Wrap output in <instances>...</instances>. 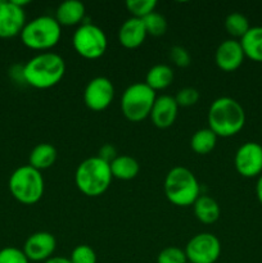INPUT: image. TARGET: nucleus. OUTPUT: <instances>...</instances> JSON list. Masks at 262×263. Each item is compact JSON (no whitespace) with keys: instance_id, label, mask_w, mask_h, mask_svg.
Segmentation results:
<instances>
[{"instance_id":"1","label":"nucleus","mask_w":262,"mask_h":263,"mask_svg":"<svg viewBox=\"0 0 262 263\" xmlns=\"http://www.w3.org/2000/svg\"><path fill=\"white\" fill-rule=\"evenodd\" d=\"M23 81L35 89H49L63 79L66 63L57 53H40L23 66Z\"/></svg>"},{"instance_id":"2","label":"nucleus","mask_w":262,"mask_h":263,"mask_svg":"<svg viewBox=\"0 0 262 263\" xmlns=\"http://www.w3.org/2000/svg\"><path fill=\"white\" fill-rule=\"evenodd\" d=\"M246 123V112L239 102L230 97L213 100L208 109V128L220 138L236 135Z\"/></svg>"},{"instance_id":"3","label":"nucleus","mask_w":262,"mask_h":263,"mask_svg":"<svg viewBox=\"0 0 262 263\" xmlns=\"http://www.w3.org/2000/svg\"><path fill=\"white\" fill-rule=\"evenodd\" d=\"M110 167L99 157H90L79 164L74 174L77 189L86 197H100L104 194L112 182Z\"/></svg>"},{"instance_id":"4","label":"nucleus","mask_w":262,"mask_h":263,"mask_svg":"<svg viewBox=\"0 0 262 263\" xmlns=\"http://www.w3.org/2000/svg\"><path fill=\"white\" fill-rule=\"evenodd\" d=\"M164 194L174 205L189 207L200 195L199 182L190 170L174 167L164 179Z\"/></svg>"},{"instance_id":"5","label":"nucleus","mask_w":262,"mask_h":263,"mask_svg":"<svg viewBox=\"0 0 262 263\" xmlns=\"http://www.w3.org/2000/svg\"><path fill=\"white\" fill-rule=\"evenodd\" d=\"M20 36L23 45L27 48L33 50H49L61 40L62 28L55 17L40 15L26 23Z\"/></svg>"},{"instance_id":"6","label":"nucleus","mask_w":262,"mask_h":263,"mask_svg":"<svg viewBox=\"0 0 262 263\" xmlns=\"http://www.w3.org/2000/svg\"><path fill=\"white\" fill-rule=\"evenodd\" d=\"M8 186L15 200L22 204H35L44 194L43 175L30 164L21 166L10 175Z\"/></svg>"},{"instance_id":"7","label":"nucleus","mask_w":262,"mask_h":263,"mask_svg":"<svg viewBox=\"0 0 262 263\" xmlns=\"http://www.w3.org/2000/svg\"><path fill=\"white\" fill-rule=\"evenodd\" d=\"M156 99V91L145 82H135L123 91L121 98V110L128 121L140 122L151 116Z\"/></svg>"},{"instance_id":"8","label":"nucleus","mask_w":262,"mask_h":263,"mask_svg":"<svg viewBox=\"0 0 262 263\" xmlns=\"http://www.w3.org/2000/svg\"><path fill=\"white\" fill-rule=\"evenodd\" d=\"M72 44L79 55L86 59H98L105 53L108 46L104 31L92 23H82L74 31Z\"/></svg>"},{"instance_id":"9","label":"nucleus","mask_w":262,"mask_h":263,"mask_svg":"<svg viewBox=\"0 0 262 263\" xmlns=\"http://www.w3.org/2000/svg\"><path fill=\"white\" fill-rule=\"evenodd\" d=\"M184 252L189 263H215L221 254V244L213 234L200 233L188 241Z\"/></svg>"},{"instance_id":"10","label":"nucleus","mask_w":262,"mask_h":263,"mask_svg":"<svg viewBox=\"0 0 262 263\" xmlns=\"http://www.w3.org/2000/svg\"><path fill=\"white\" fill-rule=\"evenodd\" d=\"M115 98V86L107 77H95L90 80L84 91V103L89 109L102 112L107 109Z\"/></svg>"},{"instance_id":"11","label":"nucleus","mask_w":262,"mask_h":263,"mask_svg":"<svg viewBox=\"0 0 262 263\" xmlns=\"http://www.w3.org/2000/svg\"><path fill=\"white\" fill-rule=\"evenodd\" d=\"M234 164L243 177H256L262 174V145L248 141L239 146L234 157Z\"/></svg>"},{"instance_id":"12","label":"nucleus","mask_w":262,"mask_h":263,"mask_svg":"<svg viewBox=\"0 0 262 263\" xmlns=\"http://www.w3.org/2000/svg\"><path fill=\"white\" fill-rule=\"evenodd\" d=\"M26 25V14L14 0L0 2V37L9 39L21 35Z\"/></svg>"},{"instance_id":"13","label":"nucleus","mask_w":262,"mask_h":263,"mask_svg":"<svg viewBox=\"0 0 262 263\" xmlns=\"http://www.w3.org/2000/svg\"><path fill=\"white\" fill-rule=\"evenodd\" d=\"M57 240L54 235L46 231H39L27 238L23 246V253L27 257L28 261L45 262L50 257H53L55 251Z\"/></svg>"},{"instance_id":"14","label":"nucleus","mask_w":262,"mask_h":263,"mask_svg":"<svg viewBox=\"0 0 262 263\" xmlns=\"http://www.w3.org/2000/svg\"><path fill=\"white\" fill-rule=\"evenodd\" d=\"M244 51L240 41L229 39L218 45L215 53L216 64L223 72H233L241 66L244 61Z\"/></svg>"},{"instance_id":"15","label":"nucleus","mask_w":262,"mask_h":263,"mask_svg":"<svg viewBox=\"0 0 262 263\" xmlns=\"http://www.w3.org/2000/svg\"><path fill=\"white\" fill-rule=\"evenodd\" d=\"M177 112H179V105L175 98L170 95H162L157 98L154 102L149 117L152 118V122L156 127L169 128L175 123Z\"/></svg>"},{"instance_id":"16","label":"nucleus","mask_w":262,"mask_h":263,"mask_svg":"<svg viewBox=\"0 0 262 263\" xmlns=\"http://www.w3.org/2000/svg\"><path fill=\"white\" fill-rule=\"evenodd\" d=\"M146 30L143 20L128 18L121 25L118 30V41L126 49H136L144 43L146 37Z\"/></svg>"},{"instance_id":"17","label":"nucleus","mask_w":262,"mask_h":263,"mask_svg":"<svg viewBox=\"0 0 262 263\" xmlns=\"http://www.w3.org/2000/svg\"><path fill=\"white\" fill-rule=\"evenodd\" d=\"M85 5L79 0H66L57 8L55 20L61 26H76L84 21Z\"/></svg>"},{"instance_id":"18","label":"nucleus","mask_w":262,"mask_h":263,"mask_svg":"<svg viewBox=\"0 0 262 263\" xmlns=\"http://www.w3.org/2000/svg\"><path fill=\"white\" fill-rule=\"evenodd\" d=\"M193 210H194L195 217L205 225L216 222L221 213L218 203L208 195H199L193 204Z\"/></svg>"},{"instance_id":"19","label":"nucleus","mask_w":262,"mask_h":263,"mask_svg":"<svg viewBox=\"0 0 262 263\" xmlns=\"http://www.w3.org/2000/svg\"><path fill=\"white\" fill-rule=\"evenodd\" d=\"M57 157H58V152H57L55 146L48 143H43L36 145L31 151L28 162H30L31 167L41 171V170H46L53 166L57 161Z\"/></svg>"},{"instance_id":"20","label":"nucleus","mask_w":262,"mask_h":263,"mask_svg":"<svg viewBox=\"0 0 262 263\" xmlns=\"http://www.w3.org/2000/svg\"><path fill=\"white\" fill-rule=\"evenodd\" d=\"M244 55L254 62H262V26H254L240 39Z\"/></svg>"},{"instance_id":"21","label":"nucleus","mask_w":262,"mask_h":263,"mask_svg":"<svg viewBox=\"0 0 262 263\" xmlns=\"http://www.w3.org/2000/svg\"><path fill=\"white\" fill-rule=\"evenodd\" d=\"M110 174L115 179L123 180H133L138 176L139 171H140V166H139L138 161L130 156H118L112 163L109 164Z\"/></svg>"},{"instance_id":"22","label":"nucleus","mask_w":262,"mask_h":263,"mask_svg":"<svg viewBox=\"0 0 262 263\" xmlns=\"http://www.w3.org/2000/svg\"><path fill=\"white\" fill-rule=\"evenodd\" d=\"M174 81V71L167 64H156L148 71L145 84L154 91L164 90Z\"/></svg>"},{"instance_id":"23","label":"nucleus","mask_w":262,"mask_h":263,"mask_svg":"<svg viewBox=\"0 0 262 263\" xmlns=\"http://www.w3.org/2000/svg\"><path fill=\"white\" fill-rule=\"evenodd\" d=\"M216 143H217V136L211 128H200L192 136L190 146L194 153L205 156L215 149Z\"/></svg>"},{"instance_id":"24","label":"nucleus","mask_w":262,"mask_h":263,"mask_svg":"<svg viewBox=\"0 0 262 263\" xmlns=\"http://www.w3.org/2000/svg\"><path fill=\"white\" fill-rule=\"evenodd\" d=\"M223 25H225V28L229 35L233 36L234 39H241L251 28L248 18L244 14H241V13H230L225 18Z\"/></svg>"},{"instance_id":"25","label":"nucleus","mask_w":262,"mask_h":263,"mask_svg":"<svg viewBox=\"0 0 262 263\" xmlns=\"http://www.w3.org/2000/svg\"><path fill=\"white\" fill-rule=\"evenodd\" d=\"M144 26H145V30L148 35L152 36H162L166 33L167 31V21L166 18L163 17L159 13L153 12L149 15H146L145 18H143Z\"/></svg>"},{"instance_id":"26","label":"nucleus","mask_w":262,"mask_h":263,"mask_svg":"<svg viewBox=\"0 0 262 263\" xmlns=\"http://www.w3.org/2000/svg\"><path fill=\"white\" fill-rule=\"evenodd\" d=\"M157 7L156 0H127L126 8L133 14L134 18L143 20L146 15L154 12Z\"/></svg>"},{"instance_id":"27","label":"nucleus","mask_w":262,"mask_h":263,"mask_svg":"<svg viewBox=\"0 0 262 263\" xmlns=\"http://www.w3.org/2000/svg\"><path fill=\"white\" fill-rule=\"evenodd\" d=\"M157 263H188L185 252L179 247H167L159 252Z\"/></svg>"},{"instance_id":"28","label":"nucleus","mask_w":262,"mask_h":263,"mask_svg":"<svg viewBox=\"0 0 262 263\" xmlns=\"http://www.w3.org/2000/svg\"><path fill=\"white\" fill-rule=\"evenodd\" d=\"M69 261L72 263H97V254L91 247L81 244L72 251Z\"/></svg>"},{"instance_id":"29","label":"nucleus","mask_w":262,"mask_h":263,"mask_svg":"<svg viewBox=\"0 0 262 263\" xmlns=\"http://www.w3.org/2000/svg\"><path fill=\"white\" fill-rule=\"evenodd\" d=\"M175 100L179 107H192L199 100V91L194 87H184L177 91Z\"/></svg>"},{"instance_id":"30","label":"nucleus","mask_w":262,"mask_h":263,"mask_svg":"<svg viewBox=\"0 0 262 263\" xmlns=\"http://www.w3.org/2000/svg\"><path fill=\"white\" fill-rule=\"evenodd\" d=\"M0 263H28V259L21 249L7 247L0 251Z\"/></svg>"},{"instance_id":"31","label":"nucleus","mask_w":262,"mask_h":263,"mask_svg":"<svg viewBox=\"0 0 262 263\" xmlns=\"http://www.w3.org/2000/svg\"><path fill=\"white\" fill-rule=\"evenodd\" d=\"M170 59H171L175 66L181 67V68L188 67L190 64V62H192V57H190L189 51L179 45L172 46L170 49Z\"/></svg>"},{"instance_id":"32","label":"nucleus","mask_w":262,"mask_h":263,"mask_svg":"<svg viewBox=\"0 0 262 263\" xmlns=\"http://www.w3.org/2000/svg\"><path fill=\"white\" fill-rule=\"evenodd\" d=\"M97 157H99L102 161L107 162L108 164H110L116 158H117L118 154H117V151H116V148L112 145V144H104V145L99 149V153H98Z\"/></svg>"},{"instance_id":"33","label":"nucleus","mask_w":262,"mask_h":263,"mask_svg":"<svg viewBox=\"0 0 262 263\" xmlns=\"http://www.w3.org/2000/svg\"><path fill=\"white\" fill-rule=\"evenodd\" d=\"M44 263H72L67 257H50Z\"/></svg>"},{"instance_id":"34","label":"nucleus","mask_w":262,"mask_h":263,"mask_svg":"<svg viewBox=\"0 0 262 263\" xmlns=\"http://www.w3.org/2000/svg\"><path fill=\"white\" fill-rule=\"evenodd\" d=\"M256 194L257 198H258L259 203L262 204V174L259 175L258 180H257V185H256Z\"/></svg>"},{"instance_id":"35","label":"nucleus","mask_w":262,"mask_h":263,"mask_svg":"<svg viewBox=\"0 0 262 263\" xmlns=\"http://www.w3.org/2000/svg\"><path fill=\"white\" fill-rule=\"evenodd\" d=\"M188 263H189V262H188Z\"/></svg>"}]
</instances>
